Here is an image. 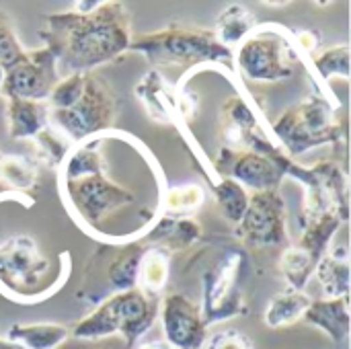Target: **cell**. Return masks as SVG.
<instances>
[{
	"instance_id": "22",
	"label": "cell",
	"mask_w": 351,
	"mask_h": 349,
	"mask_svg": "<svg viewBox=\"0 0 351 349\" xmlns=\"http://www.w3.org/2000/svg\"><path fill=\"white\" fill-rule=\"evenodd\" d=\"M6 339L25 349H58L70 339V327L60 323H12Z\"/></svg>"
},
{
	"instance_id": "35",
	"label": "cell",
	"mask_w": 351,
	"mask_h": 349,
	"mask_svg": "<svg viewBox=\"0 0 351 349\" xmlns=\"http://www.w3.org/2000/svg\"><path fill=\"white\" fill-rule=\"evenodd\" d=\"M292 41L298 49V53H306L308 58L317 53V47L321 43V35L317 31H292Z\"/></svg>"
},
{
	"instance_id": "25",
	"label": "cell",
	"mask_w": 351,
	"mask_h": 349,
	"mask_svg": "<svg viewBox=\"0 0 351 349\" xmlns=\"http://www.w3.org/2000/svg\"><path fill=\"white\" fill-rule=\"evenodd\" d=\"M257 27V19L253 10H249L245 4H228L216 19V29L212 31L216 39L228 47L230 51L237 49V45Z\"/></svg>"
},
{
	"instance_id": "27",
	"label": "cell",
	"mask_w": 351,
	"mask_h": 349,
	"mask_svg": "<svg viewBox=\"0 0 351 349\" xmlns=\"http://www.w3.org/2000/svg\"><path fill=\"white\" fill-rule=\"evenodd\" d=\"M206 204V189L199 183H185L177 187H167L160 200L158 218H191Z\"/></svg>"
},
{
	"instance_id": "16",
	"label": "cell",
	"mask_w": 351,
	"mask_h": 349,
	"mask_svg": "<svg viewBox=\"0 0 351 349\" xmlns=\"http://www.w3.org/2000/svg\"><path fill=\"white\" fill-rule=\"evenodd\" d=\"M204 230L193 218H152L140 228V239L146 247H156L167 253H179L189 249L202 239Z\"/></svg>"
},
{
	"instance_id": "21",
	"label": "cell",
	"mask_w": 351,
	"mask_h": 349,
	"mask_svg": "<svg viewBox=\"0 0 351 349\" xmlns=\"http://www.w3.org/2000/svg\"><path fill=\"white\" fill-rule=\"evenodd\" d=\"M6 121L12 140H33L49 125V107L45 101L6 99Z\"/></svg>"
},
{
	"instance_id": "31",
	"label": "cell",
	"mask_w": 351,
	"mask_h": 349,
	"mask_svg": "<svg viewBox=\"0 0 351 349\" xmlns=\"http://www.w3.org/2000/svg\"><path fill=\"white\" fill-rule=\"evenodd\" d=\"M308 64L313 68V74L323 84L331 82L333 78H350V43L333 45L321 53H315L308 58Z\"/></svg>"
},
{
	"instance_id": "34",
	"label": "cell",
	"mask_w": 351,
	"mask_h": 349,
	"mask_svg": "<svg viewBox=\"0 0 351 349\" xmlns=\"http://www.w3.org/2000/svg\"><path fill=\"white\" fill-rule=\"evenodd\" d=\"M202 349H255V344L243 331L224 329L214 335H208Z\"/></svg>"
},
{
	"instance_id": "12",
	"label": "cell",
	"mask_w": 351,
	"mask_h": 349,
	"mask_svg": "<svg viewBox=\"0 0 351 349\" xmlns=\"http://www.w3.org/2000/svg\"><path fill=\"white\" fill-rule=\"evenodd\" d=\"M286 202L276 191L251 193L249 206L237 224L234 234L251 247H278L288 241Z\"/></svg>"
},
{
	"instance_id": "13",
	"label": "cell",
	"mask_w": 351,
	"mask_h": 349,
	"mask_svg": "<svg viewBox=\"0 0 351 349\" xmlns=\"http://www.w3.org/2000/svg\"><path fill=\"white\" fill-rule=\"evenodd\" d=\"M56 58L47 47L25 51V56L4 70L0 95L4 99H25V101H45L49 99L53 86L58 84Z\"/></svg>"
},
{
	"instance_id": "36",
	"label": "cell",
	"mask_w": 351,
	"mask_h": 349,
	"mask_svg": "<svg viewBox=\"0 0 351 349\" xmlns=\"http://www.w3.org/2000/svg\"><path fill=\"white\" fill-rule=\"evenodd\" d=\"M136 349H173L165 339H154V341H140L134 346Z\"/></svg>"
},
{
	"instance_id": "15",
	"label": "cell",
	"mask_w": 351,
	"mask_h": 349,
	"mask_svg": "<svg viewBox=\"0 0 351 349\" xmlns=\"http://www.w3.org/2000/svg\"><path fill=\"white\" fill-rule=\"evenodd\" d=\"M158 321L165 341L173 349H202L208 337L199 304L183 294H167L160 298Z\"/></svg>"
},
{
	"instance_id": "19",
	"label": "cell",
	"mask_w": 351,
	"mask_h": 349,
	"mask_svg": "<svg viewBox=\"0 0 351 349\" xmlns=\"http://www.w3.org/2000/svg\"><path fill=\"white\" fill-rule=\"evenodd\" d=\"M302 321L306 325L323 331L333 344H343L351 329L350 296L313 300L311 306L306 309Z\"/></svg>"
},
{
	"instance_id": "7",
	"label": "cell",
	"mask_w": 351,
	"mask_h": 349,
	"mask_svg": "<svg viewBox=\"0 0 351 349\" xmlns=\"http://www.w3.org/2000/svg\"><path fill=\"white\" fill-rule=\"evenodd\" d=\"M300 53L292 31L278 25H257L234 49V72L251 82H282L294 76Z\"/></svg>"
},
{
	"instance_id": "14",
	"label": "cell",
	"mask_w": 351,
	"mask_h": 349,
	"mask_svg": "<svg viewBox=\"0 0 351 349\" xmlns=\"http://www.w3.org/2000/svg\"><path fill=\"white\" fill-rule=\"evenodd\" d=\"M263 115L261 111L251 105L241 93L230 95L220 109V134L224 138V148L234 152H261L274 154L282 148L276 140L265 138L261 128Z\"/></svg>"
},
{
	"instance_id": "33",
	"label": "cell",
	"mask_w": 351,
	"mask_h": 349,
	"mask_svg": "<svg viewBox=\"0 0 351 349\" xmlns=\"http://www.w3.org/2000/svg\"><path fill=\"white\" fill-rule=\"evenodd\" d=\"M25 51L27 49L19 41L16 31L10 23V16L4 10H0V68L2 72L14 66L25 56Z\"/></svg>"
},
{
	"instance_id": "4",
	"label": "cell",
	"mask_w": 351,
	"mask_h": 349,
	"mask_svg": "<svg viewBox=\"0 0 351 349\" xmlns=\"http://www.w3.org/2000/svg\"><path fill=\"white\" fill-rule=\"evenodd\" d=\"M70 265L53 269V261L29 234L0 243V294L14 304H39L62 290Z\"/></svg>"
},
{
	"instance_id": "9",
	"label": "cell",
	"mask_w": 351,
	"mask_h": 349,
	"mask_svg": "<svg viewBox=\"0 0 351 349\" xmlns=\"http://www.w3.org/2000/svg\"><path fill=\"white\" fill-rule=\"evenodd\" d=\"M286 177L304 185V202L300 212V228L315 222L323 214H335L343 224L350 218V181L346 167L335 160H319L311 167L290 163Z\"/></svg>"
},
{
	"instance_id": "3",
	"label": "cell",
	"mask_w": 351,
	"mask_h": 349,
	"mask_svg": "<svg viewBox=\"0 0 351 349\" xmlns=\"http://www.w3.org/2000/svg\"><path fill=\"white\" fill-rule=\"evenodd\" d=\"M142 53L156 70L181 68L185 74L197 68H220L234 82V51L224 47L208 29L171 23L158 31L132 37L130 49ZM183 74V76H185ZM237 84V82H234Z\"/></svg>"
},
{
	"instance_id": "5",
	"label": "cell",
	"mask_w": 351,
	"mask_h": 349,
	"mask_svg": "<svg viewBox=\"0 0 351 349\" xmlns=\"http://www.w3.org/2000/svg\"><path fill=\"white\" fill-rule=\"evenodd\" d=\"M337 105L325 91H313L292 109L284 111L269 128L278 146L294 160L317 146H343L348 144V123L337 119Z\"/></svg>"
},
{
	"instance_id": "24",
	"label": "cell",
	"mask_w": 351,
	"mask_h": 349,
	"mask_svg": "<svg viewBox=\"0 0 351 349\" xmlns=\"http://www.w3.org/2000/svg\"><path fill=\"white\" fill-rule=\"evenodd\" d=\"M315 276L323 288L325 298H343L350 296V255L348 249H333L327 253L317 269Z\"/></svg>"
},
{
	"instance_id": "1",
	"label": "cell",
	"mask_w": 351,
	"mask_h": 349,
	"mask_svg": "<svg viewBox=\"0 0 351 349\" xmlns=\"http://www.w3.org/2000/svg\"><path fill=\"white\" fill-rule=\"evenodd\" d=\"M39 37L56 58L58 76L93 72L117 60L132 43V16L123 2H76L45 14Z\"/></svg>"
},
{
	"instance_id": "17",
	"label": "cell",
	"mask_w": 351,
	"mask_h": 349,
	"mask_svg": "<svg viewBox=\"0 0 351 349\" xmlns=\"http://www.w3.org/2000/svg\"><path fill=\"white\" fill-rule=\"evenodd\" d=\"M136 99L142 101L146 113L150 119L158 123H173L175 128H181L179 115H177V93L175 86L169 84L165 74L156 68L148 70L142 80L134 86Z\"/></svg>"
},
{
	"instance_id": "18",
	"label": "cell",
	"mask_w": 351,
	"mask_h": 349,
	"mask_svg": "<svg viewBox=\"0 0 351 349\" xmlns=\"http://www.w3.org/2000/svg\"><path fill=\"white\" fill-rule=\"evenodd\" d=\"M117 251L115 255L109 259L107 267H105V282L107 288L117 294V292H128L134 290L138 286V269H140V261L146 253V245L140 239V232H136L134 237L123 239L121 243H117Z\"/></svg>"
},
{
	"instance_id": "39",
	"label": "cell",
	"mask_w": 351,
	"mask_h": 349,
	"mask_svg": "<svg viewBox=\"0 0 351 349\" xmlns=\"http://www.w3.org/2000/svg\"><path fill=\"white\" fill-rule=\"evenodd\" d=\"M97 349H111V348H97Z\"/></svg>"
},
{
	"instance_id": "28",
	"label": "cell",
	"mask_w": 351,
	"mask_h": 349,
	"mask_svg": "<svg viewBox=\"0 0 351 349\" xmlns=\"http://www.w3.org/2000/svg\"><path fill=\"white\" fill-rule=\"evenodd\" d=\"M341 226H343V222L335 214H323L321 218H317L315 222H311L302 228L298 247L302 251H306L315 261H321L329 253V247Z\"/></svg>"
},
{
	"instance_id": "32",
	"label": "cell",
	"mask_w": 351,
	"mask_h": 349,
	"mask_svg": "<svg viewBox=\"0 0 351 349\" xmlns=\"http://www.w3.org/2000/svg\"><path fill=\"white\" fill-rule=\"evenodd\" d=\"M35 160L39 163V167H47L51 171H58L60 165L64 163L66 154L70 152V148L74 146L68 138H64L58 130H53L51 125L43 128L35 138Z\"/></svg>"
},
{
	"instance_id": "37",
	"label": "cell",
	"mask_w": 351,
	"mask_h": 349,
	"mask_svg": "<svg viewBox=\"0 0 351 349\" xmlns=\"http://www.w3.org/2000/svg\"><path fill=\"white\" fill-rule=\"evenodd\" d=\"M0 349H25L23 346H19V344H14V341H10V339H6V337H0Z\"/></svg>"
},
{
	"instance_id": "2",
	"label": "cell",
	"mask_w": 351,
	"mask_h": 349,
	"mask_svg": "<svg viewBox=\"0 0 351 349\" xmlns=\"http://www.w3.org/2000/svg\"><path fill=\"white\" fill-rule=\"evenodd\" d=\"M105 138L107 134L74 144L56 171L60 197L68 214L84 232L101 241H105L101 232L103 220L136 204V193L117 185L107 175V158L103 152Z\"/></svg>"
},
{
	"instance_id": "29",
	"label": "cell",
	"mask_w": 351,
	"mask_h": 349,
	"mask_svg": "<svg viewBox=\"0 0 351 349\" xmlns=\"http://www.w3.org/2000/svg\"><path fill=\"white\" fill-rule=\"evenodd\" d=\"M212 191H214V200L218 206V212L230 222V224H239L247 206H249V197L251 193L239 185L237 181L228 179V177H220L214 179L212 183Z\"/></svg>"
},
{
	"instance_id": "10",
	"label": "cell",
	"mask_w": 351,
	"mask_h": 349,
	"mask_svg": "<svg viewBox=\"0 0 351 349\" xmlns=\"http://www.w3.org/2000/svg\"><path fill=\"white\" fill-rule=\"evenodd\" d=\"M247 257L243 251L228 249L204 274L202 317L206 327L247 315V300L243 290V272Z\"/></svg>"
},
{
	"instance_id": "40",
	"label": "cell",
	"mask_w": 351,
	"mask_h": 349,
	"mask_svg": "<svg viewBox=\"0 0 351 349\" xmlns=\"http://www.w3.org/2000/svg\"><path fill=\"white\" fill-rule=\"evenodd\" d=\"M0 156H2V154H0Z\"/></svg>"
},
{
	"instance_id": "23",
	"label": "cell",
	"mask_w": 351,
	"mask_h": 349,
	"mask_svg": "<svg viewBox=\"0 0 351 349\" xmlns=\"http://www.w3.org/2000/svg\"><path fill=\"white\" fill-rule=\"evenodd\" d=\"M169 280H171V253L156 247H148L140 261L136 288L144 296L152 300H160L169 286Z\"/></svg>"
},
{
	"instance_id": "8",
	"label": "cell",
	"mask_w": 351,
	"mask_h": 349,
	"mask_svg": "<svg viewBox=\"0 0 351 349\" xmlns=\"http://www.w3.org/2000/svg\"><path fill=\"white\" fill-rule=\"evenodd\" d=\"M119 101L95 72L86 74L80 97L66 109H49V125L72 144L113 132Z\"/></svg>"
},
{
	"instance_id": "11",
	"label": "cell",
	"mask_w": 351,
	"mask_h": 349,
	"mask_svg": "<svg viewBox=\"0 0 351 349\" xmlns=\"http://www.w3.org/2000/svg\"><path fill=\"white\" fill-rule=\"evenodd\" d=\"M292 158L280 150L274 154L261 152H234L228 148L220 150V156L214 165L212 173L228 177L243 185L247 191H276L286 179V171Z\"/></svg>"
},
{
	"instance_id": "26",
	"label": "cell",
	"mask_w": 351,
	"mask_h": 349,
	"mask_svg": "<svg viewBox=\"0 0 351 349\" xmlns=\"http://www.w3.org/2000/svg\"><path fill=\"white\" fill-rule=\"evenodd\" d=\"M311 298L306 296V292H298V290H286L276 294L265 313H263V323L269 329H284V327H292L298 321H302L306 309L311 306Z\"/></svg>"
},
{
	"instance_id": "20",
	"label": "cell",
	"mask_w": 351,
	"mask_h": 349,
	"mask_svg": "<svg viewBox=\"0 0 351 349\" xmlns=\"http://www.w3.org/2000/svg\"><path fill=\"white\" fill-rule=\"evenodd\" d=\"M39 163L29 154H6L0 156V181L8 187V193L14 200L25 202V206H33V197L29 195L39 183Z\"/></svg>"
},
{
	"instance_id": "38",
	"label": "cell",
	"mask_w": 351,
	"mask_h": 349,
	"mask_svg": "<svg viewBox=\"0 0 351 349\" xmlns=\"http://www.w3.org/2000/svg\"><path fill=\"white\" fill-rule=\"evenodd\" d=\"M2 76H4V72H2V68H0V84H2Z\"/></svg>"
},
{
	"instance_id": "30",
	"label": "cell",
	"mask_w": 351,
	"mask_h": 349,
	"mask_svg": "<svg viewBox=\"0 0 351 349\" xmlns=\"http://www.w3.org/2000/svg\"><path fill=\"white\" fill-rule=\"evenodd\" d=\"M317 265H319V261H315L298 245L288 247L278 261V267H280L282 276L286 278V282L290 284V290H298V292H304L306 284L315 276Z\"/></svg>"
},
{
	"instance_id": "6",
	"label": "cell",
	"mask_w": 351,
	"mask_h": 349,
	"mask_svg": "<svg viewBox=\"0 0 351 349\" xmlns=\"http://www.w3.org/2000/svg\"><path fill=\"white\" fill-rule=\"evenodd\" d=\"M158 304L160 300L144 296L138 288L111 294L70 329V337L80 341H99L119 335L128 348H134L156 323Z\"/></svg>"
}]
</instances>
